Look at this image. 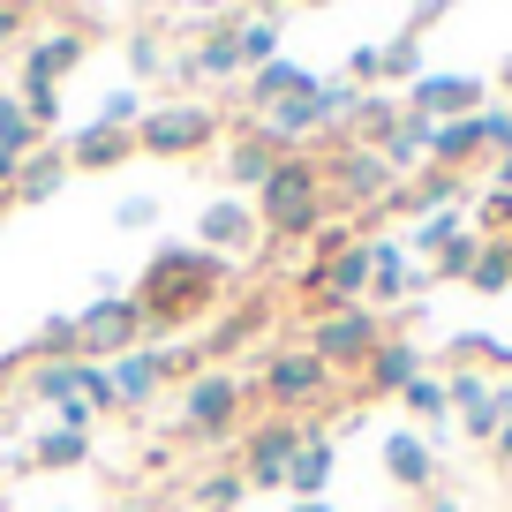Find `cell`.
<instances>
[{
	"label": "cell",
	"instance_id": "obj_1",
	"mask_svg": "<svg viewBox=\"0 0 512 512\" xmlns=\"http://www.w3.org/2000/svg\"><path fill=\"white\" fill-rule=\"evenodd\" d=\"M226 287V256L211 249H166L159 264H151L144 294H136V309H144V324H189L211 309V294Z\"/></svg>",
	"mask_w": 512,
	"mask_h": 512
},
{
	"label": "cell",
	"instance_id": "obj_2",
	"mask_svg": "<svg viewBox=\"0 0 512 512\" xmlns=\"http://www.w3.org/2000/svg\"><path fill=\"white\" fill-rule=\"evenodd\" d=\"M256 226H272V234H317L324 226V174H317V159H302V151L279 159V174L256 189Z\"/></svg>",
	"mask_w": 512,
	"mask_h": 512
},
{
	"label": "cell",
	"instance_id": "obj_3",
	"mask_svg": "<svg viewBox=\"0 0 512 512\" xmlns=\"http://www.w3.org/2000/svg\"><path fill=\"white\" fill-rule=\"evenodd\" d=\"M241 407H249V392H241L234 369H204V377H189V400H181V437L219 445V437H234Z\"/></svg>",
	"mask_w": 512,
	"mask_h": 512
},
{
	"label": "cell",
	"instance_id": "obj_4",
	"mask_svg": "<svg viewBox=\"0 0 512 512\" xmlns=\"http://www.w3.org/2000/svg\"><path fill=\"white\" fill-rule=\"evenodd\" d=\"M377 339H384V324H377V309H317V332H309V354H317L324 369H369V354H377Z\"/></svg>",
	"mask_w": 512,
	"mask_h": 512
},
{
	"label": "cell",
	"instance_id": "obj_5",
	"mask_svg": "<svg viewBox=\"0 0 512 512\" xmlns=\"http://www.w3.org/2000/svg\"><path fill=\"white\" fill-rule=\"evenodd\" d=\"M144 309H136V294H106V302H91V309H76V339H83V354L91 362H113V354H128V347H144Z\"/></svg>",
	"mask_w": 512,
	"mask_h": 512
},
{
	"label": "cell",
	"instance_id": "obj_6",
	"mask_svg": "<svg viewBox=\"0 0 512 512\" xmlns=\"http://www.w3.org/2000/svg\"><path fill=\"white\" fill-rule=\"evenodd\" d=\"M211 136H219V113H204V106H159L136 121V151H151V159H189Z\"/></svg>",
	"mask_w": 512,
	"mask_h": 512
},
{
	"label": "cell",
	"instance_id": "obj_7",
	"mask_svg": "<svg viewBox=\"0 0 512 512\" xmlns=\"http://www.w3.org/2000/svg\"><path fill=\"white\" fill-rule=\"evenodd\" d=\"M302 422L294 415H279V422H264V430H249V452H241V482L249 490H287V467H294V452H302Z\"/></svg>",
	"mask_w": 512,
	"mask_h": 512
},
{
	"label": "cell",
	"instance_id": "obj_8",
	"mask_svg": "<svg viewBox=\"0 0 512 512\" xmlns=\"http://www.w3.org/2000/svg\"><path fill=\"white\" fill-rule=\"evenodd\" d=\"M264 392H272L279 407H317V400H332V369L317 362L309 347H279L272 362H264Z\"/></svg>",
	"mask_w": 512,
	"mask_h": 512
},
{
	"label": "cell",
	"instance_id": "obj_9",
	"mask_svg": "<svg viewBox=\"0 0 512 512\" xmlns=\"http://www.w3.org/2000/svg\"><path fill=\"white\" fill-rule=\"evenodd\" d=\"M181 354H166V347H128V354H113L106 362V377H113V400L121 407H144V400H159V384L166 377H181Z\"/></svg>",
	"mask_w": 512,
	"mask_h": 512
},
{
	"label": "cell",
	"instance_id": "obj_10",
	"mask_svg": "<svg viewBox=\"0 0 512 512\" xmlns=\"http://www.w3.org/2000/svg\"><path fill=\"white\" fill-rule=\"evenodd\" d=\"M256 204H234V196H211L204 211H196V241H204L211 256H249L256 249Z\"/></svg>",
	"mask_w": 512,
	"mask_h": 512
},
{
	"label": "cell",
	"instance_id": "obj_11",
	"mask_svg": "<svg viewBox=\"0 0 512 512\" xmlns=\"http://www.w3.org/2000/svg\"><path fill=\"white\" fill-rule=\"evenodd\" d=\"M407 113H422V121L482 113V83L475 76H415V83H407Z\"/></svg>",
	"mask_w": 512,
	"mask_h": 512
},
{
	"label": "cell",
	"instance_id": "obj_12",
	"mask_svg": "<svg viewBox=\"0 0 512 512\" xmlns=\"http://www.w3.org/2000/svg\"><path fill=\"white\" fill-rule=\"evenodd\" d=\"M445 392H452V415H460V437L490 445V437H497V384L482 377V369H452Z\"/></svg>",
	"mask_w": 512,
	"mask_h": 512
},
{
	"label": "cell",
	"instance_id": "obj_13",
	"mask_svg": "<svg viewBox=\"0 0 512 512\" xmlns=\"http://www.w3.org/2000/svg\"><path fill=\"white\" fill-rule=\"evenodd\" d=\"M91 53V31H76V23H61V31H38L31 53H23V83H53L61 91V76Z\"/></svg>",
	"mask_w": 512,
	"mask_h": 512
},
{
	"label": "cell",
	"instance_id": "obj_14",
	"mask_svg": "<svg viewBox=\"0 0 512 512\" xmlns=\"http://www.w3.org/2000/svg\"><path fill=\"white\" fill-rule=\"evenodd\" d=\"M332 181H339V196H347V204H384V189H392V166H384L369 144H347V151L332 159Z\"/></svg>",
	"mask_w": 512,
	"mask_h": 512
},
{
	"label": "cell",
	"instance_id": "obj_15",
	"mask_svg": "<svg viewBox=\"0 0 512 512\" xmlns=\"http://www.w3.org/2000/svg\"><path fill=\"white\" fill-rule=\"evenodd\" d=\"M490 136H482V113H460V121H437L430 128V166L437 174H460L467 159H482Z\"/></svg>",
	"mask_w": 512,
	"mask_h": 512
},
{
	"label": "cell",
	"instance_id": "obj_16",
	"mask_svg": "<svg viewBox=\"0 0 512 512\" xmlns=\"http://www.w3.org/2000/svg\"><path fill=\"white\" fill-rule=\"evenodd\" d=\"M181 76H196V83H234V76H249V68H241V38L226 31V23H211V31L196 38V53L181 61Z\"/></svg>",
	"mask_w": 512,
	"mask_h": 512
},
{
	"label": "cell",
	"instance_id": "obj_17",
	"mask_svg": "<svg viewBox=\"0 0 512 512\" xmlns=\"http://www.w3.org/2000/svg\"><path fill=\"white\" fill-rule=\"evenodd\" d=\"M68 166H91V174H106V166H121V159H136V128H76V136H68Z\"/></svg>",
	"mask_w": 512,
	"mask_h": 512
},
{
	"label": "cell",
	"instance_id": "obj_18",
	"mask_svg": "<svg viewBox=\"0 0 512 512\" xmlns=\"http://www.w3.org/2000/svg\"><path fill=\"white\" fill-rule=\"evenodd\" d=\"M317 68H302V61H287V53H279V61H264V68H249V106L264 113V106H279V98H302V91H317Z\"/></svg>",
	"mask_w": 512,
	"mask_h": 512
},
{
	"label": "cell",
	"instance_id": "obj_19",
	"mask_svg": "<svg viewBox=\"0 0 512 512\" xmlns=\"http://www.w3.org/2000/svg\"><path fill=\"white\" fill-rule=\"evenodd\" d=\"M422 287V272L415 264H407V241H369V294H377V302H400V294H415Z\"/></svg>",
	"mask_w": 512,
	"mask_h": 512
},
{
	"label": "cell",
	"instance_id": "obj_20",
	"mask_svg": "<svg viewBox=\"0 0 512 512\" xmlns=\"http://www.w3.org/2000/svg\"><path fill=\"white\" fill-rule=\"evenodd\" d=\"M415 377H422V347L415 339H377V354H369V369H362L369 392H407Z\"/></svg>",
	"mask_w": 512,
	"mask_h": 512
},
{
	"label": "cell",
	"instance_id": "obj_21",
	"mask_svg": "<svg viewBox=\"0 0 512 512\" xmlns=\"http://www.w3.org/2000/svg\"><path fill=\"white\" fill-rule=\"evenodd\" d=\"M384 475L400 482V490H430V482H437V452L422 445L415 430H392V437H384Z\"/></svg>",
	"mask_w": 512,
	"mask_h": 512
},
{
	"label": "cell",
	"instance_id": "obj_22",
	"mask_svg": "<svg viewBox=\"0 0 512 512\" xmlns=\"http://www.w3.org/2000/svg\"><path fill=\"white\" fill-rule=\"evenodd\" d=\"M460 196H467V181H460V174H437V166H430V174H422L415 189L384 196V204H392V211H407V219H437V211H460Z\"/></svg>",
	"mask_w": 512,
	"mask_h": 512
},
{
	"label": "cell",
	"instance_id": "obj_23",
	"mask_svg": "<svg viewBox=\"0 0 512 512\" xmlns=\"http://www.w3.org/2000/svg\"><path fill=\"white\" fill-rule=\"evenodd\" d=\"M332 460H339V445H332L324 430H309V437H302V452H294V467H287L294 505H302V497H324V482H332Z\"/></svg>",
	"mask_w": 512,
	"mask_h": 512
},
{
	"label": "cell",
	"instance_id": "obj_24",
	"mask_svg": "<svg viewBox=\"0 0 512 512\" xmlns=\"http://www.w3.org/2000/svg\"><path fill=\"white\" fill-rule=\"evenodd\" d=\"M272 174H279V151L264 144L256 128H241L234 144H226V181H234V189H264Z\"/></svg>",
	"mask_w": 512,
	"mask_h": 512
},
{
	"label": "cell",
	"instance_id": "obj_25",
	"mask_svg": "<svg viewBox=\"0 0 512 512\" xmlns=\"http://www.w3.org/2000/svg\"><path fill=\"white\" fill-rule=\"evenodd\" d=\"M68 174H76V166H68V151H31V159H23L16 166V196H23V204H46V196H61L68 189Z\"/></svg>",
	"mask_w": 512,
	"mask_h": 512
},
{
	"label": "cell",
	"instance_id": "obj_26",
	"mask_svg": "<svg viewBox=\"0 0 512 512\" xmlns=\"http://www.w3.org/2000/svg\"><path fill=\"white\" fill-rule=\"evenodd\" d=\"M430 128L437 121H422V113H400V121L384 128V144H377V159L400 174V166H430Z\"/></svg>",
	"mask_w": 512,
	"mask_h": 512
},
{
	"label": "cell",
	"instance_id": "obj_27",
	"mask_svg": "<svg viewBox=\"0 0 512 512\" xmlns=\"http://www.w3.org/2000/svg\"><path fill=\"white\" fill-rule=\"evenodd\" d=\"M31 460H38V467H83V460H91V430H76V422H53V430L31 437Z\"/></svg>",
	"mask_w": 512,
	"mask_h": 512
},
{
	"label": "cell",
	"instance_id": "obj_28",
	"mask_svg": "<svg viewBox=\"0 0 512 512\" xmlns=\"http://www.w3.org/2000/svg\"><path fill=\"white\" fill-rule=\"evenodd\" d=\"M0 151H8L16 166L31 159V151H46V128H38L31 113H23V98H16V91L0 98Z\"/></svg>",
	"mask_w": 512,
	"mask_h": 512
},
{
	"label": "cell",
	"instance_id": "obj_29",
	"mask_svg": "<svg viewBox=\"0 0 512 512\" xmlns=\"http://www.w3.org/2000/svg\"><path fill=\"white\" fill-rule=\"evenodd\" d=\"M467 287H475V294H505V287H512V241H482Z\"/></svg>",
	"mask_w": 512,
	"mask_h": 512
},
{
	"label": "cell",
	"instance_id": "obj_30",
	"mask_svg": "<svg viewBox=\"0 0 512 512\" xmlns=\"http://www.w3.org/2000/svg\"><path fill=\"white\" fill-rule=\"evenodd\" d=\"M400 400H407V415H415V422H437V430H445V415H452V392H445V377H430V369H422V377L407 384Z\"/></svg>",
	"mask_w": 512,
	"mask_h": 512
},
{
	"label": "cell",
	"instance_id": "obj_31",
	"mask_svg": "<svg viewBox=\"0 0 512 512\" xmlns=\"http://www.w3.org/2000/svg\"><path fill=\"white\" fill-rule=\"evenodd\" d=\"M422 76V38H392V46H377V83H415Z\"/></svg>",
	"mask_w": 512,
	"mask_h": 512
},
{
	"label": "cell",
	"instance_id": "obj_32",
	"mask_svg": "<svg viewBox=\"0 0 512 512\" xmlns=\"http://www.w3.org/2000/svg\"><path fill=\"white\" fill-rule=\"evenodd\" d=\"M234 38H241V68H264V61H279V23H272V16H249Z\"/></svg>",
	"mask_w": 512,
	"mask_h": 512
},
{
	"label": "cell",
	"instance_id": "obj_33",
	"mask_svg": "<svg viewBox=\"0 0 512 512\" xmlns=\"http://www.w3.org/2000/svg\"><path fill=\"white\" fill-rule=\"evenodd\" d=\"M76 400L91 407V415H113V407H121V400H113V377H106V362H91V354L76 362Z\"/></svg>",
	"mask_w": 512,
	"mask_h": 512
},
{
	"label": "cell",
	"instance_id": "obj_34",
	"mask_svg": "<svg viewBox=\"0 0 512 512\" xmlns=\"http://www.w3.org/2000/svg\"><path fill=\"white\" fill-rule=\"evenodd\" d=\"M467 234V211H437V219H415V234H407V249H452V241Z\"/></svg>",
	"mask_w": 512,
	"mask_h": 512
},
{
	"label": "cell",
	"instance_id": "obj_35",
	"mask_svg": "<svg viewBox=\"0 0 512 512\" xmlns=\"http://www.w3.org/2000/svg\"><path fill=\"white\" fill-rule=\"evenodd\" d=\"M189 497H196V512H234L241 497H249V482H241L234 467H226V475H204V482H196Z\"/></svg>",
	"mask_w": 512,
	"mask_h": 512
},
{
	"label": "cell",
	"instance_id": "obj_36",
	"mask_svg": "<svg viewBox=\"0 0 512 512\" xmlns=\"http://www.w3.org/2000/svg\"><path fill=\"white\" fill-rule=\"evenodd\" d=\"M83 339H76V317H46L38 324V362H76Z\"/></svg>",
	"mask_w": 512,
	"mask_h": 512
},
{
	"label": "cell",
	"instance_id": "obj_37",
	"mask_svg": "<svg viewBox=\"0 0 512 512\" xmlns=\"http://www.w3.org/2000/svg\"><path fill=\"white\" fill-rule=\"evenodd\" d=\"M128 68H136V76H166V46H159V31H136V38H128Z\"/></svg>",
	"mask_w": 512,
	"mask_h": 512
},
{
	"label": "cell",
	"instance_id": "obj_38",
	"mask_svg": "<svg viewBox=\"0 0 512 512\" xmlns=\"http://www.w3.org/2000/svg\"><path fill=\"white\" fill-rule=\"evenodd\" d=\"M144 121V98L136 91H106V106H98V128H136Z\"/></svg>",
	"mask_w": 512,
	"mask_h": 512
},
{
	"label": "cell",
	"instance_id": "obj_39",
	"mask_svg": "<svg viewBox=\"0 0 512 512\" xmlns=\"http://www.w3.org/2000/svg\"><path fill=\"white\" fill-rule=\"evenodd\" d=\"M475 249H482L475 234H460L452 249H437V279H467V272H475Z\"/></svg>",
	"mask_w": 512,
	"mask_h": 512
},
{
	"label": "cell",
	"instance_id": "obj_40",
	"mask_svg": "<svg viewBox=\"0 0 512 512\" xmlns=\"http://www.w3.org/2000/svg\"><path fill=\"white\" fill-rule=\"evenodd\" d=\"M113 219H121L128 234H136V226H151V219H159V196H128V204L113 211Z\"/></svg>",
	"mask_w": 512,
	"mask_h": 512
},
{
	"label": "cell",
	"instance_id": "obj_41",
	"mask_svg": "<svg viewBox=\"0 0 512 512\" xmlns=\"http://www.w3.org/2000/svg\"><path fill=\"white\" fill-rule=\"evenodd\" d=\"M256 324H264V309H241L234 324H219V354H226V347H241V339H249Z\"/></svg>",
	"mask_w": 512,
	"mask_h": 512
},
{
	"label": "cell",
	"instance_id": "obj_42",
	"mask_svg": "<svg viewBox=\"0 0 512 512\" xmlns=\"http://www.w3.org/2000/svg\"><path fill=\"white\" fill-rule=\"evenodd\" d=\"M482 219H490V226L505 219V226H512V196H505V189H490V196H482Z\"/></svg>",
	"mask_w": 512,
	"mask_h": 512
},
{
	"label": "cell",
	"instance_id": "obj_43",
	"mask_svg": "<svg viewBox=\"0 0 512 512\" xmlns=\"http://www.w3.org/2000/svg\"><path fill=\"white\" fill-rule=\"evenodd\" d=\"M16 31H23V0H0V46H8Z\"/></svg>",
	"mask_w": 512,
	"mask_h": 512
},
{
	"label": "cell",
	"instance_id": "obj_44",
	"mask_svg": "<svg viewBox=\"0 0 512 512\" xmlns=\"http://www.w3.org/2000/svg\"><path fill=\"white\" fill-rule=\"evenodd\" d=\"M490 445H497V460H505V467H512V422H505V430H497V437H490Z\"/></svg>",
	"mask_w": 512,
	"mask_h": 512
},
{
	"label": "cell",
	"instance_id": "obj_45",
	"mask_svg": "<svg viewBox=\"0 0 512 512\" xmlns=\"http://www.w3.org/2000/svg\"><path fill=\"white\" fill-rule=\"evenodd\" d=\"M0 189H16V159L8 151H0Z\"/></svg>",
	"mask_w": 512,
	"mask_h": 512
},
{
	"label": "cell",
	"instance_id": "obj_46",
	"mask_svg": "<svg viewBox=\"0 0 512 512\" xmlns=\"http://www.w3.org/2000/svg\"><path fill=\"white\" fill-rule=\"evenodd\" d=\"M497 189H505V196H512V159H497Z\"/></svg>",
	"mask_w": 512,
	"mask_h": 512
},
{
	"label": "cell",
	"instance_id": "obj_47",
	"mask_svg": "<svg viewBox=\"0 0 512 512\" xmlns=\"http://www.w3.org/2000/svg\"><path fill=\"white\" fill-rule=\"evenodd\" d=\"M287 512H332V505H324V497H302V505H287Z\"/></svg>",
	"mask_w": 512,
	"mask_h": 512
},
{
	"label": "cell",
	"instance_id": "obj_48",
	"mask_svg": "<svg viewBox=\"0 0 512 512\" xmlns=\"http://www.w3.org/2000/svg\"><path fill=\"white\" fill-rule=\"evenodd\" d=\"M422 512H460V505H452V497H430V505H422Z\"/></svg>",
	"mask_w": 512,
	"mask_h": 512
},
{
	"label": "cell",
	"instance_id": "obj_49",
	"mask_svg": "<svg viewBox=\"0 0 512 512\" xmlns=\"http://www.w3.org/2000/svg\"><path fill=\"white\" fill-rule=\"evenodd\" d=\"M249 8H264V16H279V8H287V0H249Z\"/></svg>",
	"mask_w": 512,
	"mask_h": 512
},
{
	"label": "cell",
	"instance_id": "obj_50",
	"mask_svg": "<svg viewBox=\"0 0 512 512\" xmlns=\"http://www.w3.org/2000/svg\"><path fill=\"white\" fill-rule=\"evenodd\" d=\"M497 83H505V98H512V61H505V68H497Z\"/></svg>",
	"mask_w": 512,
	"mask_h": 512
},
{
	"label": "cell",
	"instance_id": "obj_51",
	"mask_svg": "<svg viewBox=\"0 0 512 512\" xmlns=\"http://www.w3.org/2000/svg\"><path fill=\"white\" fill-rule=\"evenodd\" d=\"M68 8H83V0H68Z\"/></svg>",
	"mask_w": 512,
	"mask_h": 512
}]
</instances>
